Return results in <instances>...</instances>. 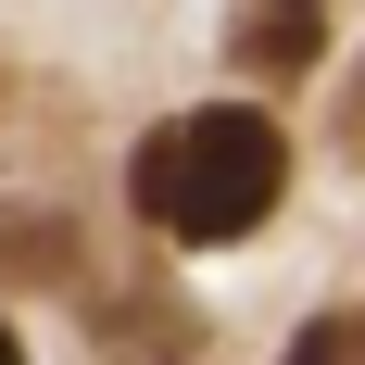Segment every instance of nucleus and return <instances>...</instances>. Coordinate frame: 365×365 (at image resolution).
Here are the masks:
<instances>
[{
	"mask_svg": "<svg viewBox=\"0 0 365 365\" xmlns=\"http://www.w3.org/2000/svg\"><path fill=\"white\" fill-rule=\"evenodd\" d=\"M277 189H290V139H277V113H252V101L177 113V126H151L139 164H126V202H139L164 240H189V252L252 240V227L277 215Z\"/></svg>",
	"mask_w": 365,
	"mask_h": 365,
	"instance_id": "nucleus-1",
	"label": "nucleus"
},
{
	"mask_svg": "<svg viewBox=\"0 0 365 365\" xmlns=\"http://www.w3.org/2000/svg\"><path fill=\"white\" fill-rule=\"evenodd\" d=\"M0 365H26V340H13V328H0Z\"/></svg>",
	"mask_w": 365,
	"mask_h": 365,
	"instance_id": "nucleus-6",
	"label": "nucleus"
},
{
	"mask_svg": "<svg viewBox=\"0 0 365 365\" xmlns=\"http://www.w3.org/2000/svg\"><path fill=\"white\" fill-rule=\"evenodd\" d=\"M0 264L13 277H76V227L63 215H0Z\"/></svg>",
	"mask_w": 365,
	"mask_h": 365,
	"instance_id": "nucleus-4",
	"label": "nucleus"
},
{
	"mask_svg": "<svg viewBox=\"0 0 365 365\" xmlns=\"http://www.w3.org/2000/svg\"><path fill=\"white\" fill-rule=\"evenodd\" d=\"M88 328H101V353H126V365H189L202 353V315H189L164 277H88Z\"/></svg>",
	"mask_w": 365,
	"mask_h": 365,
	"instance_id": "nucleus-2",
	"label": "nucleus"
},
{
	"mask_svg": "<svg viewBox=\"0 0 365 365\" xmlns=\"http://www.w3.org/2000/svg\"><path fill=\"white\" fill-rule=\"evenodd\" d=\"M353 353H365V340H353Z\"/></svg>",
	"mask_w": 365,
	"mask_h": 365,
	"instance_id": "nucleus-7",
	"label": "nucleus"
},
{
	"mask_svg": "<svg viewBox=\"0 0 365 365\" xmlns=\"http://www.w3.org/2000/svg\"><path fill=\"white\" fill-rule=\"evenodd\" d=\"M240 63H252V76H315V63H328V26H315V0H277V13H252V26H240Z\"/></svg>",
	"mask_w": 365,
	"mask_h": 365,
	"instance_id": "nucleus-3",
	"label": "nucleus"
},
{
	"mask_svg": "<svg viewBox=\"0 0 365 365\" xmlns=\"http://www.w3.org/2000/svg\"><path fill=\"white\" fill-rule=\"evenodd\" d=\"M277 365H353V328H328V315H315V328H302Z\"/></svg>",
	"mask_w": 365,
	"mask_h": 365,
	"instance_id": "nucleus-5",
	"label": "nucleus"
}]
</instances>
